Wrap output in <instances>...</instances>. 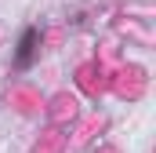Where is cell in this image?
I'll use <instances>...</instances> for the list:
<instances>
[{
  "label": "cell",
  "mask_w": 156,
  "mask_h": 153,
  "mask_svg": "<svg viewBox=\"0 0 156 153\" xmlns=\"http://www.w3.org/2000/svg\"><path fill=\"white\" fill-rule=\"evenodd\" d=\"M40 55V26H26L15 44V69H29Z\"/></svg>",
  "instance_id": "6da1fadb"
}]
</instances>
